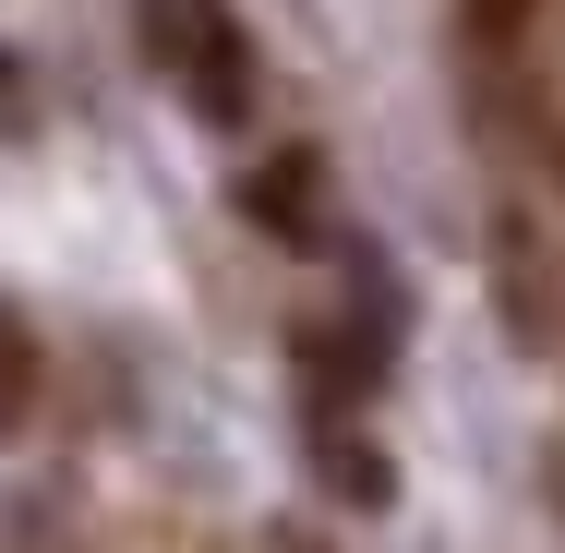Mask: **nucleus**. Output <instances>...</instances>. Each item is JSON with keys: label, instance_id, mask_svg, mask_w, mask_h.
<instances>
[{"label": "nucleus", "instance_id": "nucleus-1", "mask_svg": "<svg viewBox=\"0 0 565 553\" xmlns=\"http://www.w3.org/2000/svg\"><path fill=\"white\" fill-rule=\"evenodd\" d=\"M132 24H145V61H157L205 120L253 109V36H241L228 0H132Z\"/></svg>", "mask_w": 565, "mask_h": 553}, {"label": "nucleus", "instance_id": "nucleus-2", "mask_svg": "<svg viewBox=\"0 0 565 553\" xmlns=\"http://www.w3.org/2000/svg\"><path fill=\"white\" fill-rule=\"evenodd\" d=\"M241 205L277 228V241H313V205H326V169L313 157H277V169H253L241 181Z\"/></svg>", "mask_w": 565, "mask_h": 553}, {"label": "nucleus", "instance_id": "nucleus-4", "mask_svg": "<svg viewBox=\"0 0 565 553\" xmlns=\"http://www.w3.org/2000/svg\"><path fill=\"white\" fill-rule=\"evenodd\" d=\"M530 12H542V0H469V36H518Z\"/></svg>", "mask_w": 565, "mask_h": 553}, {"label": "nucleus", "instance_id": "nucleus-5", "mask_svg": "<svg viewBox=\"0 0 565 553\" xmlns=\"http://www.w3.org/2000/svg\"><path fill=\"white\" fill-rule=\"evenodd\" d=\"M277 553H326V542H313V530H277Z\"/></svg>", "mask_w": 565, "mask_h": 553}, {"label": "nucleus", "instance_id": "nucleus-3", "mask_svg": "<svg viewBox=\"0 0 565 553\" xmlns=\"http://www.w3.org/2000/svg\"><path fill=\"white\" fill-rule=\"evenodd\" d=\"M24 410H36V337L0 313V434H24Z\"/></svg>", "mask_w": 565, "mask_h": 553}]
</instances>
